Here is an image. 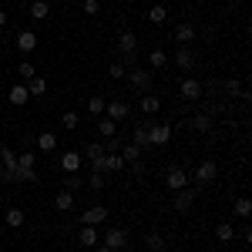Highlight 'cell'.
I'll use <instances>...</instances> for the list:
<instances>
[{
  "mask_svg": "<svg viewBox=\"0 0 252 252\" xmlns=\"http://www.w3.org/2000/svg\"><path fill=\"white\" fill-rule=\"evenodd\" d=\"M108 222V209L104 205H91L81 212V225H104Z\"/></svg>",
  "mask_w": 252,
  "mask_h": 252,
  "instance_id": "obj_6",
  "label": "cell"
},
{
  "mask_svg": "<svg viewBox=\"0 0 252 252\" xmlns=\"http://www.w3.org/2000/svg\"><path fill=\"white\" fill-rule=\"evenodd\" d=\"M17 165H20V168H37V152H20Z\"/></svg>",
  "mask_w": 252,
  "mask_h": 252,
  "instance_id": "obj_31",
  "label": "cell"
},
{
  "mask_svg": "<svg viewBox=\"0 0 252 252\" xmlns=\"http://www.w3.org/2000/svg\"><path fill=\"white\" fill-rule=\"evenodd\" d=\"M148 141L152 145H168L172 141V125H148Z\"/></svg>",
  "mask_w": 252,
  "mask_h": 252,
  "instance_id": "obj_9",
  "label": "cell"
},
{
  "mask_svg": "<svg viewBox=\"0 0 252 252\" xmlns=\"http://www.w3.org/2000/svg\"><path fill=\"white\" fill-rule=\"evenodd\" d=\"M94 252H115V249H108L104 242H97V246H94Z\"/></svg>",
  "mask_w": 252,
  "mask_h": 252,
  "instance_id": "obj_44",
  "label": "cell"
},
{
  "mask_svg": "<svg viewBox=\"0 0 252 252\" xmlns=\"http://www.w3.org/2000/svg\"><path fill=\"white\" fill-rule=\"evenodd\" d=\"M198 185H212L215 178H219V165H215L212 158H205V161H198V168H195V175H192Z\"/></svg>",
  "mask_w": 252,
  "mask_h": 252,
  "instance_id": "obj_5",
  "label": "cell"
},
{
  "mask_svg": "<svg viewBox=\"0 0 252 252\" xmlns=\"http://www.w3.org/2000/svg\"><path fill=\"white\" fill-rule=\"evenodd\" d=\"M104 172H125V158L121 155H108L104 158Z\"/></svg>",
  "mask_w": 252,
  "mask_h": 252,
  "instance_id": "obj_32",
  "label": "cell"
},
{
  "mask_svg": "<svg viewBox=\"0 0 252 252\" xmlns=\"http://www.w3.org/2000/svg\"><path fill=\"white\" fill-rule=\"evenodd\" d=\"M175 64H178L182 71H192V67H195V54H192V47H175Z\"/></svg>",
  "mask_w": 252,
  "mask_h": 252,
  "instance_id": "obj_14",
  "label": "cell"
},
{
  "mask_svg": "<svg viewBox=\"0 0 252 252\" xmlns=\"http://www.w3.org/2000/svg\"><path fill=\"white\" fill-rule=\"evenodd\" d=\"M14 168H17V152L10 145H0V182H10Z\"/></svg>",
  "mask_w": 252,
  "mask_h": 252,
  "instance_id": "obj_2",
  "label": "cell"
},
{
  "mask_svg": "<svg viewBox=\"0 0 252 252\" xmlns=\"http://www.w3.org/2000/svg\"><path fill=\"white\" fill-rule=\"evenodd\" d=\"M125 74H128V71H125V64H118V61H115V64H111V67H108V78H125Z\"/></svg>",
  "mask_w": 252,
  "mask_h": 252,
  "instance_id": "obj_43",
  "label": "cell"
},
{
  "mask_svg": "<svg viewBox=\"0 0 252 252\" xmlns=\"http://www.w3.org/2000/svg\"><path fill=\"white\" fill-rule=\"evenodd\" d=\"M54 209H61V212H71L74 209V192H58V198H54Z\"/></svg>",
  "mask_w": 252,
  "mask_h": 252,
  "instance_id": "obj_21",
  "label": "cell"
},
{
  "mask_svg": "<svg viewBox=\"0 0 252 252\" xmlns=\"http://www.w3.org/2000/svg\"><path fill=\"white\" fill-rule=\"evenodd\" d=\"M84 182H88V189H91V192H101V189L108 185V178H104V172H91V178H84Z\"/></svg>",
  "mask_w": 252,
  "mask_h": 252,
  "instance_id": "obj_30",
  "label": "cell"
},
{
  "mask_svg": "<svg viewBox=\"0 0 252 252\" xmlns=\"http://www.w3.org/2000/svg\"><path fill=\"white\" fill-rule=\"evenodd\" d=\"M34 47H37V34H34V31H24V34H17V51L31 54Z\"/></svg>",
  "mask_w": 252,
  "mask_h": 252,
  "instance_id": "obj_16",
  "label": "cell"
},
{
  "mask_svg": "<svg viewBox=\"0 0 252 252\" xmlns=\"http://www.w3.org/2000/svg\"><path fill=\"white\" fill-rule=\"evenodd\" d=\"M104 104H108V101H104V97H101V94H94V97H91V101H88V115H104Z\"/></svg>",
  "mask_w": 252,
  "mask_h": 252,
  "instance_id": "obj_33",
  "label": "cell"
},
{
  "mask_svg": "<svg viewBox=\"0 0 252 252\" xmlns=\"http://www.w3.org/2000/svg\"><path fill=\"white\" fill-rule=\"evenodd\" d=\"M118 155L125 158V161H138V158H141V148H138V145H121Z\"/></svg>",
  "mask_w": 252,
  "mask_h": 252,
  "instance_id": "obj_34",
  "label": "cell"
},
{
  "mask_svg": "<svg viewBox=\"0 0 252 252\" xmlns=\"http://www.w3.org/2000/svg\"><path fill=\"white\" fill-rule=\"evenodd\" d=\"M10 101H14V104H27V101H31V91H27L24 81H17V84L10 88Z\"/></svg>",
  "mask_w": 252,
  "mask_h": 252,
  "instance_id": "obj_20",
  "label": "cell"
},
{
  "mask_svg": "<svg viewBox=\"0 0 252 252\" xmlns=\"http://www.w3.org/2000/svg\"><path fill=\"white\" fill-rule=\"evenodd\" d=\"M37 148L44 152V155L54 152V148H58V135H54V131H40V135H37Z\"/></svg>",
  "mask_w": 252,
  "mask_h": 252,
  "instance_id": "obj_19",
  "label": "cell"
},
{
  "mask_svg": "<svg viewBox=\"0 0 252 252\" xmlns=\"http://www.w3.org/2000/svg\"><path fill=\"white\" fill-rule=\"evenodd\" d=\"M81 161H84V155L67 152V155H61V168H64V172H81Z\"/></svg>",
  "mask_w": 252,
  "mask_h": 252,
  "instance_id": "obj_17",
  "label": "cell"
},
{
  "mask_svg": "<svg viewBox=\"0 0 252 252\" xmlns=\"http://www.w3.org/2000/svg\"><path fill=\"white\" fill-rule=\"evenodd\" d=\"M0 202H3V189H0Z\"/></svg>",
  "mask_w": 252,
  "mask_h": 252,
  "instance_id": "obj_46",
  "label": "cell"
},
{
  "mask_svg": "<svg viewBox=\"0 0 252 252\" xmlns=\"http://www.w3.org/2000/svg\"><path fill=\"white\" fill-rule=\"evenodd\" d=\"M118 47L125 51V61L135 58V51H138V34H135V31H121V37H118Z\"/></svg>",
  "mask_w": 252,
  "mask_h": 252,
  "instance_id": "obj_10",
  "label": "cell"
},
{
  "mask_svg": "<svg viewBox=\"0 0 252 252\" xmlns=\"http://www.w3.org/2000/svg\"><path fill=\"white\" fill-rule=\"evenodd\" d=\"M131 145H138L141 152H145V148H152V141H148V125H138L135 131H131Z\"/></svg>",
  "mask_w": 252,
  "mask_h": 252,
  "instance_id": "obj_18",
  "label": "cell"
},
{
  "mask_svg": "<svg viewBox=\"0 0 252 252\" xmlns=\"http://www.w3.org/2000/svg\"><path fill=\"white\" fill-rule=\"evenodd\" d=\"M215 239H219V242H232V239H235V229H232V222H222V225L215 229Z\"/></svg>",
  "mask_w": 252,
  "mask_h": 252,
  "instance_id": "obj_29",
  "label": "cell"
},
{
  "mask_svg": "<svg viewBox=\"0 0 252 252\" xmlns=\"http://www.w3.org/2000/svg\"><path fill=\"white\" fill-rule=\"evenodd\" d=\"M192 40H195V27L192 24H178V27H175V44H178V47H189Z\"/></svg>",
  "mask_w": 252,
  "mask_h": 252,
  "instance_id": "obj_13",
  "label": "cell"
},
{
  "mask_svg": "<svg viewBox=\"0 0 252 252\" xmlns=\"http://www.w3.org/2000/svg\"><path fill=\"white\" fill-rule=\"evenodd\" d=\"M3 222H7L10 229H20V225L27 222V215H24V209H7V215H3Z\"/></svg>",
  "mask_w": 252,
  "mask_h": 252,
  "instance_id": "obj_22",
  "label": "cell"
},
{
  "mask_svg": "<svg viewBox=\"0 0 252 252\" xmlns=\"http://www.w3.org/2000/svg\"><path fill=\"white\" fill-rule=\"evenodd\" d=\"M192 128H195V131H209V128H212V118H209V115H198L192 121Z\"/></svg>",
  "mask_w": 252,
  "mask_h": 252,
  "instance_id": "obj_41",
  "label": "cell"
},
{
  "mask_svg": "<svg viewBox=\"0 0 252 252\" xmlns=\"http://www.w3.org/2000/svg\"><path fill=\"white\" fill-rule=\"evenodd\" d=\"M104 111H108L111 121H125V118L131 115V104H128V101H108V104H104Z\"/></svg>",
  "mask_w": 252,
  "mask_h": 252,
  "instance_id": "obj_11",
  "label": "cell"
},
{
  "mask_svg": "<svg viewBox=\"0 0 252 252\" xmlns=\"http://www.w3.org/2000/svg\"><path fill=\"white\" fill-rule=\"evenodd\" d=\"M97 131H101V138L118 135V121H111V118H101V121H97Z\"/></svg>",
  "mask_w": 252,
  "mask_h": 252,
  "instance_id": "obj_28",
  "label": "cell"
},
{
  "mask_svg": "<svg viewBox=\"0 0 252 252\" xmlns=\"http://www.w3.org/2000/svg\"><path fill=\"white\" fill-rule=\"evenodd\" d=\"M34 74H37V71H34V64H27V61H24V64H17V78L24 81V84L34 78Z\"/></svg>",
  "mask_w": 252,
  "mask_h": 252,
  "instance_id": "obj_39",
  "label": "cell"
},
{
  "mask_svg": "<svg viewBox=\"0 0 252 252\" xmlns=\"http://www.w3.org/2000/svg\"><path fill=\"white\" fill-rule=\"evenodd\" d=\"M81 10H84L88 17H94L97 10H101V0H84V7H81Z\"/></svg>",
  "mask_w": 252,
  "mask_h": 252,
  "instance_id": "obj_42",
  "label": "cell"
},
{
  "mask_svg": "<svg viewBox=\"0 0 252 252\" xmlns=\"http://www.w3.org/2000/svg\"><path fill=\"white\" fill-rule=\"evenodd\" d=\"M148 20H152V24H165V20H168V10H165L161 3H155V7L148 10Z\"/></svg>",
  "mask_w": 252,
  "mask_h": 252,
  "instance_id": "obj_36",
  "label": "cell"
},
{
  "mask_svg": "<svg viewBox=\"0 0 252 252\" xmlns=\"http://www.w3.org/2000/svg\"><path fill=\"white\" fill-rule=\"evenodd\" d=\"M7 27V10H0V31Z\"/></svg>",
  "mask_w": 252,
  "mask_h": 252,
  "instance_id": "obj_45",
  "label": "cell"
},
{
  "mask_svg": "<svg viewBox=\"0 0 252 252\" xmlns=\"http://www.w3.org/2000/svg\"><path fill=\"white\" fill-rule=\"evenodd\" d=\"M47 14H51V3L47 0H34L31 3V17L34 20H47Z\"/></svg>",
  "mask_w": 252,
  "mask_h": 252,
  "instance_id": "obj_25",
  "label": "cell"
},
{
  "mask_svg": "<svg viewBox=\"0 0 252 252\" xmlns=\"http://www.w3.org/2000/svg\"><path fill=\"white\" fill-rule=\"evenodd\" d=\"M145 246H148L152 252H161V249H165V239H161L158 232H148V235H145Z\"/></svg>",
  "mask_w": 252,
  "mask_h": 252,
  "instance_id": "obj_35",
  "label": "cell"
},
{
  "mask_svg": "<svg viewBox=\"0 0 252 252\" xmlns=\"http://www.w3.org/2000/svg\"><path fill=\"white\" fill-rule=\"evenodd\" d=\"M128 81H131V88H135L138 94H148L152 91V71L148 67H131L128 71Z\"/></svg>",
  "mask_w": 252,
  "mask_h": 252,
  "instance_id": "obj_1",
  "label": "cell"
},
{
  "mask_svg": "<svg viewBox=\"0 0 252 252\" xmlns=\"http://www.w3.org/2000/svg\"><path fill=\"white\" fill-rule=\"evenodd\" d=\"M78 111H64V115H61V128H67V131H71V128H78Z\"/></svg>",
  "mask_w": 252,
  "mask_h": 252,
  "instance_id": "obj_38",
  "label": "cell"
},
{
  "mask_svg": "<svg viewBox=\"0 0 252 252\" xmlns=\"http://www.w3.org/2000/svg\"><path fill=\"white\" fill-rule=\"evenodd\" d=\"M27 91H31V97H40L44 91H47V81L40 78V74H34V78L27 81Z\"/></svg>",
  "mask_w": 252,
  "mask_h": 252,
  "instance_id": "obj_26",
  "label": "cell"
},
{
  "mask_svg": "<svg viewBox=\"0 0 252 252\" xmlns=\"http://www.w3.org/2000/svg\"><path fill=\"white\" fill-rule=\"evenodd\" d=\"M101 242H104V246H108V249H125V246H128V232H125V229H108V232L101 235Z\"/></svg>",
  "mask_w": 252,
  "mask_h": 252,
  "instance_id": "obj_7",
  "label": "cell"
},
{
  "mask_svg": "<svg viewBox=\"0 0 252 252\" xmlns=\"http://www.w3.org/2000/svg\"><path fill=\"white\" fill-rule=\"evenodd\" d=\"M168 64V54L161 51V47H152V54H148V67H155V71H161Z\"/></svg>",
  "mask_w": 252,
  "mask_h": 252,
  "instance_id": "obj_23",
  "label": "cell"
},
{
  "mask_svg": "<svg viewBox=\"0 0 252 252\" xmlns=\"http://www.w3.org/2000/svg\"><path fill=\"white\" fill-rule=\"evenodd\" d=\"M232 212L239 215V219H249V215H252V202H249V198H246V195H242V198H235Z\"/></svg>",
  "mask_w": 252,
  "mask_h": 252,
  "instance_id": "obj_27",
  "label": "cell"
},
{
  "mask_svg": "<svg viewBox=\"0 0 252 252\" xmlns=\"http://www.w3.org/2000/svg\"><path fill=\"white\" fill-rule=\"evenodd\" d=\"M78 242H81V246H88V249H94L97 242H101V235H97V225H81Z\"/></svg>",
  "mask_w": 252,
  "mask_h": 252,
  "instance_id": "obj_12",
  "label": "cell"
},
{
  "mask_svg": "<svg viewBox=\"0 0 252 252\" xmlns=\"http://www.w3.org/2000/svg\"><path fill=\"white\" fill-rule=\"evenodd\" d=\"M172 209L178 215H189L192 212V205H195V189H178V192H172Z\"/></svg>",
  "mask_w": 252,
  "mask_h": 252,
  "instance_id": "obj_4",
  "label": "cell"
},
{
  "mask_svg": "<svg viewBox=\"0 0 252 252\" xmlns=\"http://www.w3.org/2000/svg\"><path fill=\"white\" fill-rule=\"evenodd\" d=\"M189 175L182 172V168H168V175H165V185H168V192H178V189H189Z\"/></svg>",
  "mask_w": 252,
  "mask_h": 252,
  "instance_id": "obj_8",
  "label": "cell"
},
{
  "mask_svg": "<svg viewBox=\"0 0 252 252\" xmlns=\"http://www.w3.org/2000/svg\"><path fill=\"white\" fill-rule=\"evenodd\" d=\"M225 91H229L232 97H249V94H246V88H242V84H239L235 78H229V81H225Z\"/></svg>",
  "mask_w": 252,
  "mask_h": 252,
  "instance_id": "obj_37",
  "label": "cell"
},
{
  "mask_svg": "<svg viewBox=\"0 0 252 252\" xmlns=\"http://www.w3.org/2000/svg\"><path fill=\"white\" fill-rule=\"evenodd\" d=\"M202 94H205V84L198 78H185L178 84V97H182V101H198Z\"/></svg>",
  "mask_w": 252,
  "mask_h": 252,
  "instance_id": "obj_3",
  "label": "cell"
},
{
  "mask_svg": "<svg viewBox=\"0 0 252 252\" xmlns=\"http://www.w3.org/2000/svg\"><path fill=\"white\" fill-rule=\"evenodd\" d=\"M81 185H84V178H81L78 172H67V182H64V189H67V192H78Z\"/></svg>",
  "mask_w": 252,
  "mask_h": 252,
  "instance_id": "obj_40",
  "label": "cell"
},
{
  "mask_svg": "<svg viewBox=\"0 0 252 252\" xmlns=\"http://www.w3.org/2000/svg\"><path fill=\"white\" fill-rule=\"evenodd\" d=\"M138 108H141V115H158V108H161V101H158L152 91L148 94H141V101H138Z\"/></svg>",
  "mask_w": 252,
  "mask_h": 252,
  "instance_id": "obj_15",
  "label": "cell"
},
{
  "mask_svg": "<svg viewBox=\"0 0 252 252\" xmlns=\"http://www.w3.org/2000/svg\"><path fill=\"white\" fill-rule=\"evenodd\" d=\"M10 182H37V168H14L10 172Z\"/></svg>",
  "mask_w": 252,
  "mask_h": 252,
  "instance_id": "obj_24",
  "label": "cell"
}]
</instances>
